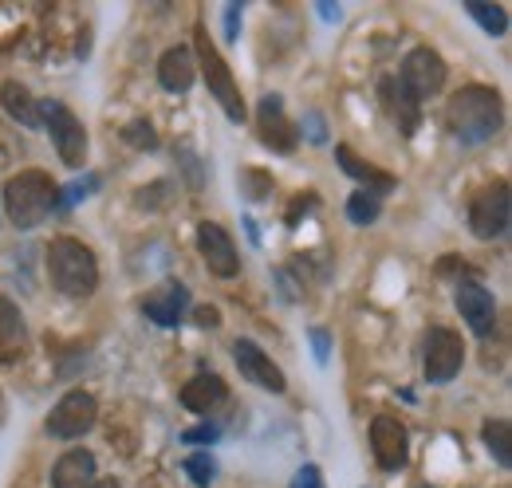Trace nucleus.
Returning <instances> with one entry per match:
<instances>
[{
  "instance_id": "obj_1",
  "label": "nucleus",
  "mask_w": 512,
  "mask_h": 488,
  "mask_svg": "<svg viewBox=\"0 0 512 488\" xmlns=\"http://www.w3.org/2000/svg\"><path fill=\"white\" fill-rule=\"evenodd\" d=\"M505 122V103L497 95V87L485 83H469L461 91H453L446 103V126L449 134L465 146H481L489 142Z\"/></svg>"
},
{
  "instance_id": "obj_2",
  "label": "nucleus",
  "mask_w": 512,
  "mask_h": 488,
  "mask_svg": "<svg viewBox=\"0 0 512 488\" xmlns=\"http://www.w3.org/2000/svg\"><path fill=\"white\" fill-rule=\"evenodd\" d=\"M48 276L52 288L67 300H87L99 288V260L95 252L75 237H56L48 244Z\"/></svg>"
},
{
  "instance_id": "obj_3",
  "label": "nucleus",
  "mask_w": 512,
  "mask_h": 488,
  "mask_svg": "<svg viewBox=\"0 0 512 488\" xmlns=\"http://www.w3.org/2000/svg\"><path fill=\"white\" fill-rule=\"evenodd\" d=\"M60 205V185L52 182L44 170H24L4 185V213L16 229H36L44 225Z\"/></svg>"
},
{
  "instance_id": "obj_4",
  "label": "nucleus",
  "mask_w": 512,
  "mask_h": 488,
  "mask_svg": "<svg viewBox=\"0 0 512 488\" xmlns=\"http://www.w3.org/2000/svg\"><path fill=\"white\" fill-rule=\"evenodd\" d=\"M193 63L201 67V75H205V87H209V95L221 103V111L229 115V122H245V99H241V87H237V79H233V67L225 63V56L217 52V44L209 40V32H205V24H197L193 28Z\"/></svg>"
},
{
  "instance_id": "obj_5",
  "label": "nucleus",
  "mask_w": 512,
  "mask_h": 488,
  "mask_svg": "<svg viewBox=\"0 0 512 488\" xmlns=\"http://www.w3.org/2000/svg\"><path fill=\"white\" fill-rule=\"evenodd\" d=\"M36 107H40V126H48V134L56 142L60 162L79 170L87 162V126H83V119L60 99H40Z\"/></svg>"
},
{
  "instance_id": "obj_6",
  "label": "nucleus",
  "mask_w": 512,
  "mask_h": 488,
  "mask_svg": "<svg viewBox=\"0 0 512 488\" xmlns=\"http://www.w3.org/2000/svg\"><path fill=\"white\" fill-rule=\"evenodd\" d=\"M512 221V197L509 182H493L485 185L473 201H469V233L477 241H497L509 233Z\"/></svg>"
},
{
  "instance_id": "obj_7",
  "label": "nucleus",
  "mask_w": 512,
  "mask_h": 488,
  "mask_svg": "<svg viewBox=\"0 0 512 488\" xmlns=\"http://www.w3.org/2000/svg\"><path fill=\"white\" fill-rule=\"evenodd\" d=\"M446 75L449 67L446 60L434 52V48H414V52H406V60H402V71H398V87L422 107V99H430V95H438L442 87H446Z\"/></svg>"
},
{
  "instance_id": "obj_8",
  "label": "nucleus",
  "mask_w": 512,
  "mask_h": 488,
  "mask_svg": "<svg viewBox=\"0 0 512 488\" xmlns=\"http://www.w3.org/2000/svg\"><path fill=\"white\" fill-rule=\"evenodd\" d=\"M95 422H99V398L91 390H67L48 414V433L60 441H75V437L91 433Z\"/></svg>"
},
{
  "instance_id": "obj_9",
  "label": "nucleus",
  "mask_w": 512,
  "mask_h": 488,
  "mask_svg": "<svg viewBox=\"0 0 512 488\" xmlns=\"http://www.w3.org/2000/svg\"><path fill=\"white\" fill-rule=\"evenodd\" d=\"M461 363H465V343H461V335L449 331V327H430V335H426V355H422L426 382L446 386V382L457 378Z\"/></svg>"
},
{
  "instance_id": "obj_10",
  "label": "nucleus",
  "mask_w": 512,
  "mask_h": 488,
  "mask_svg": "<svg viewBox=\"0 0 512 488\" xmlns=\"http://www.w3.org/2000/svg\"><path fill=\"white\" fill-rule=\"evenodd\" d=\"M453 304H457L461 319L469 323L473 335H481V339L493 335V327H497V300H493V292L481 280H473V276L457 280L453 284Z\"/></svg>"
},
{
  "instance_id": "obj_11",
  "label": "nucleus",
  "mask_w": 512,
  "mask_h": 488,
  "mask_svg": "<svg viewBox=\"0 0 512 488\" xmlns=\"http://www.w3.org/2000/svg\"><path fill=\"white\" fill-rule=\"evenodd\" d=\"M197 252H201L205 268H209L217 280H233V276L241 272V252H237L233 237H229L217 221H201V225H197Z\"/></svg>"
},
{
  "instance_id": "obj_12",
  "label": "nucleus",
  "mask_w": 512,
  "mask_h": 488,
  "mask_svg": "<svg viewBox=\"0 0 512 488\" xmlns=\"http://www.w3.org/2000/svg\"><path fill=\"white\" fill-rule=\"evenodd\" d=\"M371 453H375L379 469H386V473L406 469V461H410V433H406V426L394 414H379L371 422Z\"/></svg>"
},
{
  "instance_id": "obj_13",
  "label": "nucleus",
  "mask_w": 512,
  "mask_h": 488,
  "mask_svg": "<svg viewBox=\"0 0 512 488\" xmlns=\"http://www.w3.org/2000/svg\"><path fill=\"white\" fill-rule=\"evenodd\" d=\"M233 363L245 374V382H253V386L268 390V394H284V390H288L284 370L272 363V359L260 351V343H253V339H237V343H233Z\"/></svg>"
},
{
  "instance_id": "obj_14",
  "label": "nucleus",
  "mask_w": 512,
  "mask_h": 488,
  "mask_svg": "<svg viewBox=\"0 0 512 488\" xmlns=\"http://www.w3.org/2000/svg\"><path fill=\"white\" fill-rule=\"evenodd\" d=\"M256 130H260V142L276 154H292L296 142H300V130L288 122L284 115V99L280 95H264L260 99V111H256Z\"/></svg>"
},
{
  "instance_id": "obj_15",
  "label": "nucleus",
  "mask_w": 512,
  "mask_h": 488,
  "mask_svg": "<svg viewBox=\"0 0 512 488\" xmlns=\"http://www.w3.org/2000/svg\"><path fill=\"white\" fill-rule=\"evenodd\" d=\"M186 307H190V288L178 280H166L142 300V315L158 327H178L186 319Z\"/></svg>"
},
{
  "instance_id": "obj_16",
  "label": "nucleus",
  "mask_w": 512,
  "mask_h": 488,
  "mask_svg": "<svg viewBox=\"0 0 512 488\" xmlns=\"http://www.w3.org/2000/svg\"><path fill=\"white\" fill-rule=\"evenodd\" d=\"M24 355H28V327H24V315H20V307L0 292V366L20 363Z\"/></svg>"
},
{
  "instance_id": "obj_17",
  "label": "nucleus",
  "mask_w": 512,
  "mask_h": 488,
  "mask_svg": "<svg viewBox=\"0 0 512 488\" xmlns=\"http://www.w3.org/2000/svg\"><path fill=\"white\" fill-rule=\"evenodd\" d=\"M193 79H197V63H193V52L190 48H166L162 52V60H158V83L166 87V91H174V95H186L193 87Z\"/></svg>"
},
{
  "instance_id": "obj_18",
  "label": "nucleus",
  "mask_w": 512,
  "mask_h": 488,
  "mask_svg": "<svg viewBox=\"0 0 512 488\" xmlns=\"http://www.w3.org/2000/svg\"><path fill=\"white\" fill-rule=\"evenodd\" d=\"M335 158H339V170L347 174V178H355L359 182V189H367V193H375V197H383V193H390L394 189V174H383V170H375L371 162H363L351 146H335Z\"/></svg>"
},
{
  "instance_id": "obj_19",
  "label": "nucleus",
  "mask_w": 512,
  "mask_h": 488,
  "mask_svg": "<svg viewBox=\"0 0 512 488\" xmlns=\"http://www.w3.org/2000/svg\"><path fill=\"white\" fill-rule=\"evenodd\" d=\"M182 406L190 410V414H213L225 398H229V386L217 378V374H197V378H190L186 386H182Z\"/></svg>"
},
{
  "instance_id": "obj_20",
  "label": "nucleus",
  "mask_w": 512,
  "mask_h": 488,
  "mask_svg": "<svg viewBox=\"0 0 512 488\" xmlns=\"http://www.w3.org/2000/svg\"><path fill=\"white\" fill-rule=\"evenodd\" d=\"M95 453L91 449H67L52 469V488H83L95 481Z\"/></svg>"
},
{
  "instance_id": "obj_21",
  "label": "nucleus",
  "mask_w": 512,
  "mask_h": 488,
  "mask_svg": "<svg viewBox=\"0 0 512 488\" xmlns=\"http://www.w3.org/2000/svg\"><path fill=\"white\" fill-rule=\"evenodd\" d=\"M0 103H4V111H8L16 122L40 130V107H36V99H32V91H28L24 83L4 79V83H0Z\"/></svg>"
},
{
  "instance_id": "obj_22",
  "label": "nucleus",
  "mask_w": 512,
  "mask_h": 488,
  "mask_svg": "<svg viewBox=\"0 0 512 488\" xmlns=\"http://www.w3.org/2000/svg\"><path fill=\"white\" fill-rule=\"evenodd\" d=\"M383 103L386 111L394 115V122L402 126V134H414V126H418V103L398 87V79H386L383 83Z\"/></svg>"
},
{
  "instance_id": "obj_23",
  "label": "nucleus",
  "mask_w": 512,
  "mask_h": 488,
  "mask_svg": "<svg viewBox=\"0 0 512 488\" xmlns=\"http://www.w3.org/2000/svg\"><path fill=\"white\" fill-rule=\"evenodd\" d=\"M481 437H485V449H489V457H493L501 469H509V465H512V426H509V422H505V418H493V422H485Z\"/></svg>"
},
{
  "instance_id": "obj_24",
  "label": "nucleus",
  "mask_w": 512,
  "mask_h": 488,
  "mask_svg": "<svg viewBox=\"0 0 512 488\" xmlns=\"http://www.w3.org/2000/svg\"><path fill=\"white\" fill-rule=\"evenodd\" d=\"M465 12L497 40V36H505L509 32V12L501 8V4H485V0H465Z\"/></svg>"
},
{
  "instance_id": "obj_25",
  "label": "nucleus",
  "mask_w": 512,
  "mask_h": 488,
  "mask_svg": "<svg viewBox=\"0 0 512 488\" xmlns=\"http://www.w3.org/2000/svg\"><path fill=\"white\" fill-rule=\"evenodd\" d=\"M379 213H383V197H375V193H367V189H355V193L347 197V221H351V225H375Z\"/></svg>"
},
{
  "instance_id": "obj_26",
  "label": "nucleus",
  "mask_w": 512,
  "mask_h": 488,
  "mask_svg": "<svg viewBox=\"0 0 512 488\" xmlns=\"http://www.w3.org/2000/svg\"><path fill=\"white\" fill-rule=\"evenodd\" d=\"M182 473H186L197 488H209L217 481V461H213L209 453H193V457L182 461Z\"/></svg>"
},
{
  "instance_id": "obj_27",
  "label": "nucleus",
  "mask_w": 512,
  "mask_h": 488,
  "mask_svg": "<svg viewBox=\"0 0 512 488\" xmlns=\"http://www.w3.org/2000/svg\"><path fill=\"white\" fill-rule=\"evenodd\" d=\"M123 142L134 150H158V130L150 119H134L123 126Z\"/></svg>"
},
{
  "instance_id": "obj_28",
  "label": "nucleus",
  "mask_w": 512,
  "mask_h": 488,
  "mask_svg": "<svg viewBox=\"0 0 512 488\" xmlns=\"http://www.w3.org/2000/svg\"><path fill=\"white\" fill-rule=\"evenodd\" d=\"M237 185H241V193H245L249 201H264V197L272 193V178L260 174V170H241V174H237Z\"/></svg>"
},
{
  "instance_id": "obj_29",
  "label": "nucleus",
  "mask_w": 512,
  "mask_h": 488,
  "mask_svg": "<svg viewBox=\"0 0 512 488\" xmlns=\"http://www.w3.org/2000/svg\"><path fill=\"white\" fill-rule=\"evenodd\" d=\"M170 189H174L170 182H150V185H142V189L134 193V205H138V209H162V205L170 201Z\"/></svg>"
},
{
  "instance_id": "obj_30",
  "label": "nucleus",
  "mask_w": 512,
  "mask_h": 488,
  "mask_svg": "<svg viewBox=\"0 0 512 488\" xmlns=\"http://www.w3.org/2000/svg\"><path fill=\"white\" fill-rule=\"evenodd\" d=\"M99 189V174H87L83 182H71L67 189H60V205L56 209H71V205H79L83 197H91Z\"/></svg>"
},
{
  "instance_id": "obj_31",
  "label": "nucleus",
  "mask_w": 512,
  "mask_h": 488,
  "mask_svg": "<svg viewBox=\"0 0 512 488\" xmlns=\"http://www.w3.org/2000/svg\"><path fill=\"white\" fill-rule=\"evenodd\" d=\"M217 437H221V429L213 426V422H201V426H193V429L182 433V441H186V445H213Z\"/></svg>"
},
{
  "instance_id": "obj_32",
  "label": "nucleus",
  "mask_w": 512,
  "mask_h": 488,
  "mask_svg": "<svg viewBox=\"0 0 512 488\" xmlns=\"http://www.w3.org/2000/svg\"><path fill=\"white\" fill-rule=\"evenodd\" d=\"M241 20H245V8L229 4L225 8V40H241Z\"/></svg>"
},
{
  "instance_id": "obj_33",
  "label": "nucleus",
  "mask_w": 512,
  "mask_h": 488,
  "mask_svg": "<svg viewBox=\"0 0 512 488\" xmlns=\"http://www.w3.org/2000/svg\"><path fill=\"white\" fill-rule=\"evenodd\" d=\"M288 488H323V473L320 465H304L296 477H292V485Z\"/></svg>"
},
{
  "instance_id": "obj_34",
  "label": "nucleus",
  "mask_w": 512,
  "mask_h": 488,
  "mask_svg": "<svg viewBox=\"0 0 512 488\" xmlns=\"http://www.w3.org/2000/svg\"><path fill=\"white\" fill-rule=\"evenodd\" d=\"M304 130H308V142H316V146L327 142V130H323V119L316 115V111H308V115H304Z\"/></svg>"
},
{
  "instance_id": "obj_35",
  "label": "nucleus",
  "mask_w": 512,
  "mask_h": 488,
  "mask_svg": "<svg viewBox=\"0 0 512 488\" xmlns=\"http://www.w3.org/2000/svg\"><path fill=\"white\" fill-rule=\"evenodd\" d=\"M193 323H197V327H221V311L213 304L193 307Z\"/></svg>"
},
{
  "instance_id": "obj_36",
  "label": "nucleus",
  "mask_w": 512,
  "mask_h": 488,
  "mask_svg": "<svg viewBox=\"0 0 512 488\" xmlns=\"http://www.w3.org/2000/svg\"><path fill=\"white\" fill-rule=\"evenodd\" d=\"M312 347H316V363H327V355H331V339H327V331H312Z\"/></svg>"
},
{
  "instance_id": "obj_37",
  "label": "nucleus",
  "mask_w": 512,
  "mask_h": 488,
  "mask_svg": "<svg viewBox=\"0 0 512 488\" xmlns=\"http://www.w3.org/2000/svg\"><path fill=\"white\" fill-rule=\"evenodd\" d=\"M320 16H323V20H339V8H331V4L323 0V4H320Z\"/></svg>"
},
{
  "instance_id": "obj_38",
  "label": "nucleus",
  "mask_w": 512,
  "mask_h": 488,
  "mask_svg": "<svg viewBox=\"0 0 512 488\" xmlns=\"http://www.w3.org/2000/svg\"><path fill=\"white\" fill-rule=\"evenodd\" d=\"M83 488H119V481H111V477H103V481H99V477H95L91 485H83Z\"/></svg>"
},
{
  "instance_id": "obj_39",
  "label": "nucleus",
  "mask_w": 512,
  "mask_h": 488,
  "mask_svg": "<svg viewBox=\"0 0 512 488\" xmlns=\"http://www.w3.org/2000/svg\"><path fill=\"white\" fill-rule=\"evenodd\" d=\"M418 488H434V485H418Z\"/></svg>"
}]
</instances>
